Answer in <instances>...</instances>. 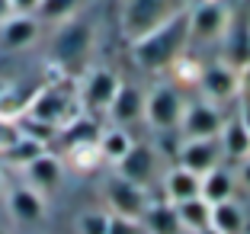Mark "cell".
<instances>
[{
  "label": "cell",
  "mask_w": 250,
  "mask_h": 234,
  "mask_svg": "<svg viewBox=\"0 0 250 234\" xmlns=\"http://www.w3.org/2000/svg\"><path fill=\"white\" fill-rule=\"evenodd\" d=\"M132 45V58L145 74H167L170 64L189 48V7L164 20L151 32L138 36Z\"/></svg>",
  "instance_id": "obj_1"
},
{
  "label": "cell",
  "mask_w": 250,
  "mask_h": 234,
  "mask_svg": "<svg viewBox=\"0 0 250 234\" xmlns=\"http://www.w3.org/2000/svg\"><path fill=\"white\" fill-rule=\"evenodd\" d=\"M93 39H96L93 22L83 13H77V16H71V20L55 26V36H52V42H48V58H52V64L58 67L61 74H74L90 58Z\"/></svg>",
  "instance_id": "obj_2"
},
{
  "label": "cell",
  "mask_w": 250,
  "mask_h": 234,
  "mask_svg": "<svg viewBox=\"0 0 250 234\" xmlns=\"http://www.w3.org/2000/svg\"><path fill=\"white\" fill-rule=\"evenodd\" d=\"M81 112L83 109H81V100H77V84L61 77V81H48L36 90L26 116L42 119V122L55 125V128H64V125L74 122Z\"/></svg>",
  "instance_id": "obj_3"
},
{
  "label": "cell",
  "mask_w": 250,
  "mask_h": 234,
  "mask_svg": "<svg viewBox=\"0 0 250 234\" xmlns=\"http://www.w3.org/2000/svg\"><path fill=\"white\" fill-rule=\"evenodd\" d=\"M180 10H186V0H122V10H119L122 36L135 42L138 36L151 32Z\"/></svg>",
  "instance_id": "obj_4"
},
{
  "label": "cell",
  "mask_w": 250,
  "mask_h": 234,
  "mask_svg": "<svg viewBox=\"0 0 250 234\" xmlns=\"http://www.w3.org/2000/svg\"><path fill=\"white\" fill-rule=\"evenodd\" d=\"M186 100L183 90L170 81H157L151 90H145V122L157 132H173L180 128V119H183Z\"/></svg>",
  "instance_id": "obj_5"
},
{
  "label": "cell",
  "mask_w": 250,
  "mask_h": 234,
  "mask_svg": "<svg viewBox=\"0 0 250 234\" xmlns=\"http://www.w3.org/2000/svg\"><path fill=\"white\" fill-rule=\"evenodd\" d=\"M196 90L202 93V100L215 103V106H225V103L237 100V96H241V77H237V67H231L228 61H221V58L202 64L199 81H196Z\"/></svg>",
  "instance_id": "obj_6"
},
{
  "label": "cell",
  "mask_w": 250,
  "mask_h": 234,
  "mask_svg": "<svg viewBox=\"0 0 250 234\" xmlns=\"http://www.w3.org/2000/svg\"><path fill=\"white\" fill-rule=\"evenodd\" d=\"M103 196H106V205H109V215H119V218H132V221H141V215L147 212V192L145 186L125 180V176L112 173L103 186Z\"/></svg>",
  "instance_id": "obj_7"
},
{
  "label": "cell",
  "mask_w": 250,
  "mask_h": 234,
  "mask_svg": "<svg viewBox=\"0 0 250 234\" xmlns=\"http://www.w3.org/2000/svg\"><path fill=\"white\" fill-rule=\"evenodd\" d=\"M231 10L221 0H199L189 10V45L192 42H221L228 32Z\"/></svg>",
  "instance_id": "obj_8"
},
{
  "label": "cell",
  "mask_w": 250,
  "mask_h": 234,
  "mask_svg": "<svg viewBox=\"0 0 250 234\" xmlns=\"http://www.w3.org/2000/svg\"><path fill=\"white\" fill-rule=\"evenodd\" d=\"M119 84H122V77H119L116 71H109V67H90V71L81 77V84H77L81 109L106 112L109 103H112V96H116V90H119Z\"/></svg>",
  "instance_id": "obj_9"
},
{
  "label": "cell",
  "mask_w": 250,
  "mask_h": 234,
  "mask_svg": "<svg viewBox=\"0 0 250 234\" xmlns=\"http://www.w3.org/2000/svg\"><path fill=\"white\" fill-rule=\"evenodd\" d=\"M221 125H225L221 106L199 96L196 103H186L183 119H180V132H183V141L186 138H218Z\"/></svg>",
  "instance_id": "obj_10"
},
{
  "label": "cell",
  "mask_w": 250,
  "mask_h": 234,
  "mask_svg": "<svg viewBox=\"0 0 250 234\" xmlns=\"http://www.w3.org/2000/svg\"><path fill=\"white\" fill-rule=\"evenodd\" d=\"M22 176H26V186H32L36 192H55L61 186V176H64V164H61L58 154L42 151L36 161H29L22 167Z\"/></svg>",
  "instance_id": "obj_11"
},
{
  "label": "cell",
  "mask_w": 250,
  "mask_h": 234,
  "mask_svg": "<svg viewBox=\"0 0 250 234\" xmlns=\"http://www.w3.org/2000/svg\"><path fill=\"white\" fill-rule=\"evenodd\" d=\"M221 161V145L218 138H186L180 148V167L192 170V173L206 176L208 170H215Z\"/></svg>",
  "instance_id": "obj_12"
},
{
  "label": "cell",
  "mask_w": 250,
  "mask_h": 234,
  "mask_svg": "<svg viewBox=\"0 0 250 234\" xmlns=\"http://www.w3.org/2000/svg\"><path fill=\"white\" fill-rule=\"evenodd\" d=\"M106 116H109L119 128L145 119V90L128 84V81H122L119 90H116V96H112V103H109V109H106Z\"/></svg>",
  "instance_id": "obj_13"
},
{
  "label": "cell",
  "mask_w": 250,
  "mask_h": 234,
  "mask_svg": "<svg viewBox=\"0 0 250 234\" xmlns=\"http://www.w3.org/2000/svg\"><path fill=\"white\" fill-rule=\"evenodd\" d=\"M3 199H7L10 215H13L20 225H39V221L45 218V196L36 192L32 186L20 183V186H13V190H7Z\"/></svg>",
  "instance_id": "obj_14"
},
{
  "label": "cell",
  "mask_w": 250,
  "mask_h": 234,
  "mask_svg": "<svg viewBox=\"0 0 250 234\" xmlns=\"http://www.w3.org/2000/svg\"><path fill=\"white\" fill-rule=\"evenodd\" d=\"M39 29L42 22L36 16H22V13H13L0 22V48L3 51H22L29 48L32 42L39 39Z\"/></svg>",
  "instance_id": "obj_15"
},
{
  "label": "cell",
  "mask_w": 250,
  "mask_h": 234,
  "mask_svg": "<svg viewBox=\"0 0 250 234\" xmlns=\"http://www.w3.org/2000/svg\"><path fill=\"white\" fill-rule=\"evenodd\" d=\"M199 190H202V176L186 170V167H180V164L173 170H167V176H164V196H167L170 205L199 199Z\"/></svg>",
  "instance_id": "obj_16"
},
{
  "label": "cell",
  "mask_w": 250,
  "mask_h": 234,
  "mask_svg": "<svg viewBox=\"0 0 250 234\" xmlns=\"http://www.w3.org/2000/svg\"><path fill=\"white\" fill-rule=\"evenodd\" d=\"M116 167H119V176L132 180L138 186H147L151 176H154V151L145 148V145H132V151L125 154Z\"/></svg>",
  "instance_id": "obj_17"
},
{
  "label": "cell",
  "mask_w": 250,
  "mask_h": 234,
  "mask_svg": "<svg viewBox=\"0 0 250 234\" xmlns=\"http://www.w3.org/2000/svg\"><path fill=\"white\" fill-rule=\"evenodd\" d=\"M221 45H225L221 61H228L231 67H237V71H241L244 64H250V26H241V22L231 20L228 32L221 36Z\"/></svg>",
  "instance_id": "obj_18"
},
{
  "label": "cell",
  "mask_w": 250,
  "mask_h": 234,
  "mask_svg": "<svg viewBox=\"0 0 250 234\" xmlns=\"http://www.w3.org/2000/svg\"><path fill=\"white\" fill-rule=\"evenodd\" d=\"M218 145H221V154L231 157V161H247L250 157V135L237 116L225 119V125H221V132H218Z\"/></svg>",
  "instance_id": "obj_19"
},
{
  "label": "cell",
  "mask_w": 250,
  "mask_h": 234,
  "mask_svg": "<svg viewBox=\"0 0 250 234\" xmlns=\"http://www.w3.org/2000/svg\"><path fill=\"white\" fill-rule=\"evenodd\" d=\"M141 231H147V234H180L183 225H180L173 205L157 202V205H147V212L141 215Z\"/></svg>",
  "instance_id": "obj_20"
},
{
  "label": "cell",
  "mask_w": 250,
  "mask_h": 234,
  "mask_svg": "<svg viewBox=\"0 0 250 234\" xmlns=\"http://www.w3.org/2000/svg\"><path fill=\"white\" fill-rule=\"evenodd\" d=\"M177 209V218L180 225H183V231H212V205L206 202V199L199 196V199H189V202H180L173 205Z\"/></svg>",
  "instance_id": "obj_21"
},
{
  "label": "cell",
  "mask_w": 250,
  "mask_h": 234,
  "mask_svg": "<svg viewBox=\"0 0 250 234\" xmlns=\"http://www.w3.org/2000/svg\"><path fill=\"white\" fill-rule=\"evenodd\" d=\"M132 135L125 132V128H119V125H109V128H103L100 132V138H96V148H100V157H103L106 164H119L125 157V154L132 151Z\"/></svg>",
  "instance_id": "obj_22"
},
{
  "label": "cell",
  "mask_w": 250,
  "mask_h": 234,
  "mask_svg": "<svg viewBox=\"0 0 250 234\" xmlns=\"http://www.w3.org/2000/svg\"><path fill=\"white\" fill-rule=\"evenodd\" d=\"M231 192H234V176H231V170L215 167V170H208V173L202 176V190H199V196L206 199L208 205L228 202Z\"/></svg>",
  "instance_id": "obj_23"
},
{
  "label": "cell",
  "mask_w": 250,
  "mask_h": 234,
  "mask_svg": "<svg viewBox=\"0 0 250 234\" xmlns=\"http://www.w3.org/2000/svg\"><path fill=\"white\" fill-rule=\"evenodd\" d=\"M212 231L215 234H244V212L241 205L228 202H218L212 205Z\"/></svg>",
  "instance_id": "obj_24"
},
{
  "label": "cell",
  "mask_w": 250,
  "mask_h": 234,
  "mask_svg": "<svg viewBox=\"0 0 250 234\" xmlns=\"http://www.w3.org/2000/svg\"><path fill=\"white\" fill-rule=\"evenodd\" d=\"M83 3L87 0H39V10H36V20L39 22H64V20H71V16H77L83 10Z\"/></svg>",
  "instance_id": "obj_25"
},
{
  "label": "cell",
  "mask_w": 250,
  "mask_h": 234,
  "mask_svg": "<svg viewBox=\"0 0 250 234\" xmlns=\"http://www.w3.org/2000/svg\"><path fill=\"white\" fill-rule=\"evenodd\" d=\"M42 151H48L45 145H39V141H32V138H26V135H20V138L13 141V145L7 148V151L0 154V161L3 164H10V167H16V170H22L29 161H36Z\"/></svg>",
  "instance_id": "obj_26"
},
{
  "label": "cell",
  "mask_w": 250,
  "mask_h": 234,
  "mask_svg": "<svg viewBox=\"0 0 250 234\" xmlns=\"http://www.w3.org/2000/svg\"><path fill=\"white\" fill-rule=\"evenodd\" d=\"M64 157H67V164H71L74 170H93V167H100V164H103L96 141H83V145L64 148Z\"/></svg>",
  "instance_id": "obj_27"
},
{
  "label": "cell",
  "mask_w": 250,
  "mask_h": 234,
  "mask_svg": "<svg viewBox=\"0 0 250 234\" xmlns=\"http://www.w3.org/2000/svg\"><path fill=\"white\" fill-rule=\"evenodd\" d=\"M109 231V212L103 209H90L77 218V234H106Z\"/></svg>",
  "instance_id": "obj_28"
},
{
  "label": "cell",
  "mask_w": 250,
  "mask_h": 234,
  "mask_svg": "<svg viewBox=\"0 0 250 234\" xmlns=\"http://www.w3.org/2000/svg\"><path fill=\"white\" fill-rule=\"evenodd\" d=\"M20 138V128H16V119H10V116H0V154L7 151L13 141Z\"/></svg>",
  "instance_id": "obj_29"
},
{
  "label": "cell",
  "mask_w": 250,
  "mask_h": 234,
  "mask_svg": "<svg viewBox=\"0 0 250 234\" xmlns=\"http://www.w3.org/2000/svg\"><path fill=\"white\" fill-rule=\"evenodd\" d=\"M106 234H145V231H141V221L109 215V231H106Z\"/></svg>",
  "instance_id": "obj_30"
},
{
  "label": "cell",
  "mask_w": 250,
  "mask_h": 234,
  "mask_svg": "<svg viewBox=\"0 0 250 234\" xmlns=\"http://www.w3.org/2000/svg\"><path fill=\"white\" fill-rule=\"evenodd\" d=\"M13 13H22V16H36L39 10V0H10Z\"/></svg>",
  "instance_id": "obj_31"
},
{
  "label": "cell",
  "mask_w": 250,
  "mask_h": 234,
  "mask_svg": "<svg viewBox=\"0 0 250 234\" xmlns=\"http://www.w3.org/2000/svg\"><path fill=\"white\" fill-rule=\"evenodd\" d=\"M237 77H241V96L237 100H250V64H244L237 71Z\"/></svg>",
  "instance_id": "obj_32"
},
{
  "label": "cell",
  "mask_w": 250,
  "mask_h": 234,
  "mask_svg": "<svg viewBox=\"0 0 250 234\" xmlns=\"http://www.w3.org/2000/svg\"><path fill=\"white\" fill-rule=\"evenodd\" d=\"M237 119H241V125L250 135V100H237Z\"/></svg>",
  "instance_id": "obj_33"
},
{
  "label": "cell",
  "mask_w": 250,
  "mask_h": 234,
  "mask_svg": "<svg viewBox=\"0 0 250 234\" xmlns=\"http://www.w3.org/2000/svg\"><path fill=\"white\" fill-rule=\"evenodd\" d=\"M7 16H13V7H10V0H0V22L7 20Z\"/></svg>",
  "instance_id": "obj_34"
},
{
  "label": "cell",
  "mask_w": 250,
  "mask_h": 234,
  "mask_svg": "<svg viewBox=\"0 0 250 234\" xmlns=\"http://www.w3.org/2000/svg\"><path fill=\"white\" fill-rule=\"evenodd\" d=\"M244 180L250 183V157H247V164H244Z\"/></svg>",
  "instance_id": "obj_35"
},
{
  "label": "cell",
  "mask_w": 250,
  "mask_h": 234,
  "mask_svg": "<svg viewBox=\"0 0 250 234\" xmlns=\"http://www.w3.org/2000/svg\"><path fill=\"white\" fill-rule=\"evenodd\" d=\"M7 196V186H3V176H0V199Z\"/></svg>",
  "instance_id": "obj_36"
},
{
  "label": "cell",
  "mask_w": 250,
  "mask_h": 234,
  "mask_svg": "<svg viewBox=\"0 0 250 234\" xmlns=\"http://www.w3.org/2000/svg\"><path fill=\"white\" fill-rule=\"evenodd\" d=\"M3 90H7V81H0V96H3Z\"/></svg>",
  "instance_id": "obj_37"
},
{
  "label": "cell",
  "mask_w": 250,
  "mask_h": 234,
  "mask_svg": "<svg viewBox=\"0 0 250 234\" xmlns=\"http://www.w3.org/2000/svg\"><path fill=\"white\" fill-rule=\"evenodd\" d=\"M0 234H3V231H0Z\"/></svg>",
  "instance_id": "obj_38"
}]
</instances>
